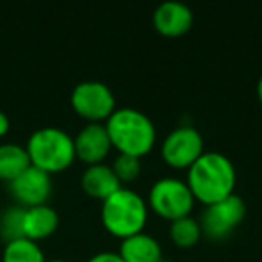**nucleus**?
Listing matches in <instances>:
<instances>
[{
  "mask_svg": "<svg viewBox=\"0 0 262 262\" xmlns=\"http://www.w3.org/2000/svg\"><path fill=\"white\" fill-rule=\"evenodd\" d=\"M235 165L228 157L217 151H205L187 169V185L194 200L201 201L205 207L235 194Z\"/></svg>",
  "mask_w": 262,
  "mask_h": 262,
  "instance_id": "1",
  "label": "nucleus"
},
{
  "mask_svg": "<svg viewBox=\"0 0 262 262\" xmlns=\"http://www.w3.org/2000/svg\"><path fill=\"white\" fill-rule=\"evenodd\" d=\"M110 142L119 155L142 158L157 144L153 120L135 108H117L104 122Z\"/></svg>",
  "mask_w": 262,
  "mask_h": 262,
  "instance_id": "2",
  "label": "nucleus"
},
{
  "mask_svg": "<svg viewBox=\"0 0 262 262\" xmlns=\"http://www.w3.org/2000/svg\"><path fill=\"white\" fill-rule=\"evenodd\" d=\"M147 215V201L127 187H120L115 194L102 201L101 207V221L106 232L120 241L144 232Z\"/></svg>",
  "mask_w": 262,
  "mask_h": 262,
  "instance_id": "3",
  "label": "nucleus"
},
{
  "mask_svg": "<svg viewBox=\"0 0 262 262\" xmlns=\"http://www.w3.org/2000/svg\"><path fill=\"white\" fill-rule=\"evenodd\" d=\"M27 155L31 165L41 169L47 174L69 169L76 160L74 137L61 127H40L27 140Z\"/></svg>",
  "mask_w": 262,
  "mask_h": 262,
  "instance_id": "4",
  "label": "nucleus"
},
{
  "mask_svg": "<svg viewBox=\"0 0 262 262\" xmlns=\"http://www.w3.org/2000/svg\"><path fill=\"white\" fill-rule=\"evenodd\" d=\"M194 203L196 200H194L187 182L178 178H169V176L157 180L147 196V207L157 215L171 223L190 215Z\"/></svg>",
  "mask_w": 262,
  "mask_h": 262,
  "instance_id": "5",
  "label": "nucleus"
},
{
  "mask_svg": "<svg viewBox=\"0 0 262 262\" xmlns=\"http://www.w3.org/2000/svg\"><path fill=\"white\" fill-rule=\"evenodd\" d=\"M70 104L81 119L99 124H104L117 110L112 88L101 81H83L76 84L70 94Z\"/></svg>",
  "mask_w": 262,
  "mask_h": 262,
  "instance_id": "6",
  "label": "nucleus"
},
{
  "mask_svg": "<svg viewBox=\"0 0 262 262\" xmlns=\"http://www.w3.org/2000/svg\"><path fill=\"white\" fill-rule=\"evenodd\" d=\"M246 215V203L241 196L232 194L226 200L207 205L200 217L203 235L212 241H221L228 237Z\"/></svg>",
  "mask_w": 262,
  "mask_h": 262,
  "instance_id": "7",
  "label": "nucleus"
},
{
  "mask_svg": "<svg viewBox=\"0 0 262 262\" xmlns=\"http://www.w3.org/2000/svg\"><path fill=\"white\" fill-rule=\"evenodd\" d=\"M203 153V137L192 126H178L171 129L162 144V158L169 167L174 169H189Z\"/></svg>",
  "mask_w": 262,
  "mask_h": 262,
  "instance_id": "8",
  "label": "nucleus"
},
{
  "mask_svg": "<svg viewBox=\"0 0 262 262\" xmlns=\"http://www.w3.org/2000/svg\"><path fill=\"white\" fill-rule=\"evenodd\" d=\"M9 192L24 208L47 205L52 192V180L41 169L29 165L18 178L9 183Z\"/></svg>",
  "mask_w": 262,
  "mask_h": 262,
  "instance_id": "9",
  "label": "nucleus"
},
{
  "mask_svg": "<svg viewBox=\"0 0 262 262\" xmlns=\"http://www.w3.org/2000/svg\"><path fill=\"white\" fill-rule=\"evenodd\" d=\"M74 149L76 158H79L83 164H104L106 157L113 149L104 124L88 122L84 127H81L79 133L74 137Z\"/></svg>",
  "mask_w": 262,
  "mask_h": 262,
  "instance_id": "10",
  "label": "nucleus"
},
{
  "mask_svg": "<svg viewBox=\"0 0 262 262\" xmlns=\"http://www.w3.org/2000/svg\"><path fill=\"white\" fill-rule=\"evenodd\" d=\"M194 24V13L183 2L167 0L162 2L153 13V26L157 33L167 38H178L189 33Z\"/></svg>",
  "mask_w": 262,
  "mask_h": 262,
  "instance_id": "11",
  "label": "nucleus"
},
{
  "mask_svg": "<svg viewBox=\"0 0 262 262\" xmlns=\"http://www.w3.org/2000/svg\"><path fill=\"white\" fill-rule=\"evenodd\" d=\"M59 226V215L51 205H38V207L24 208L22 210V237L29 241H43L51 237Z\"/></svg>",
  "mask_w": 262,
  "mask_h": 262,
  "instance_id": "12",
  "label": "nucleus"
},
{
  "mask_svg": "<svg viewBox=\"0 0 262 262\" xmlns=\"http://www.w3.org/2000/svg\"><path fill=\"white\" fill-rule=\"evenodd\" d=\"M81 187L94 200H108L112 194L120 189V182L117 180L115 172L106 164L88 165L81 176Z\"/></svg>",
  "mask_w": 262,
  "mask_h": 262,
  "instance_id": "13",
  "label": "nucleus"
},
{
  "mask_svg": "<svg viewBox=\"0 0 262 262\" xmlns=\"http://www.w3.org/2000/svg\"><path fill=\"white\" fill-rule=\"evenodd\" d=\"M117 253L124 262H160L164 258L160 243L146 232L122 239Z\"/></svg>",
  "mask_w": 262,
  "mask_h": 262,
  "instance_id": "14",
  "label": "nucleus"
},
{
  "mask_svg": "<svg viewBox=\"0 0 262 262\" xmlns=\"http://www.w3.org/2000/svg\"><path fill=\"white\" fill-rule=\"evenodd\" d=\"M31 165L26 146L20 144H0V180L11 183Z\"/></svg>",
  "mask_w": 262,
  "mask_h": 262,
  "instance_id": "15",
  "label": "nucleus"
},
{
  "mask_svg": "<svg viewBox=\"0 0 262 262\" xmlns=\"http://www.w3.org/2000/svg\"><path fill=\"white\" fill-rule=\"evenodd\" d=\"M2 262H47V258L40 244L26 237H18L6 243Z\"/></svg>",
  "mask_w": 262,
  "mask_h": 262,
  "instance_id": "16",
  "label": "nucleus"
},
{
  "mask_svg": "<svg viewBox=\"0 0 262 262\" xmlns=\"http://www.w3.org/2000/svg\"><path fill=\"white\" fill-rule=\"evenodd\" d=\"M201 235L203 232H201L200 221L190 215L176 219L169 226V237H171L172 244H176L178 248H192L194 244L200 243Z\"/></svg>",
  "mask_w": 262,
  "mask_h": 262,
  "instance_id": "17",
  "label": "nucleus"
},
{
  "mask_svg": "<svg viewBox=\"0 0 262 262\" xmlns=\"http://www.w3.org/2000/svg\"><path fill=\"white\" fill-rule=\"evenodd\" d=\"M110 167L122 185V183H131L139 178L142 172V162H140V158L129 157V155H117V158Z\"/></svg>",
  "mask_w": 262,
  "mask_h": 262,
  "instance_id": "18",
  "label": "nucleus"
},
{
  "mask_svg": "<svg viewBox=\"0 0 262 262\" xmlns=\"http://www.w3.org/2000/svg\"><path fill=\"white\" fill-rule=\"evenodd\" d=\"M86 262H124V260L120 258L119 253H115V251H101V253L90 257Z\"/></svg>",
  "mask_w": 262,
  "mask_h": 262,
  "instance_id": "19",
  "label": "nucleus"
},
{
  "mask_svg": "<svg viewBox=\"0 0 262 262\" xmlns=\"http://www.w3.org/2000/svg\"><path fill=\"white\" fill-rule=\"evenodd\" d=\"M9 127H11V120L6 115L2 110H0V137H6L9 133Z\"/></svg>",
  "mask_w": 262,
  "mask_h": 262,
  "instance_id": "20",
  "label": "nucleus"
},
{
  "mask_svg": "<svg viewBox=\"0 0 262 262\" xmlns=\"http://www.w3.org/2000/svg\"><path fill=\"white\" fill-rule=\"evenodd\" d=\"M257 97H258V102L262 104V76L258 77V83H257Z\"/></svg>",
  "mask_w": 262,
  "mask_h": 262,
  "instance_id": "21",
  "label": "nucleus"
},
{
  "mask_svg": "<svg viewBox=\"0 0 262 262\" xmlns=\"http://www.w3.org/2000/svg\"><path fill=\"white\" fill-rule=\"evenodd\" d=\"M47 262H69V260H65V258H52V260H47Z\"/></svg>",
  "mask_w": 262,
  "mask_h": 262,
  "instance_id": "22",
  "label": "nucleus"
},
{
  "mask_svg": "<svg viewBox=\"0 0 262 262\" xmlns=\"http://www.w3.org/2000/svg\"><path fill=\"white\" fill-rule=\"evenodd\" d=\"M160 262H169V260H167V258H162V260H160Z\"/></svg>",
  "mask_w": 262,
  "mask_h": 262,
  "instance_id": "23",
  "label": "nucleus"
}]
</instances>
